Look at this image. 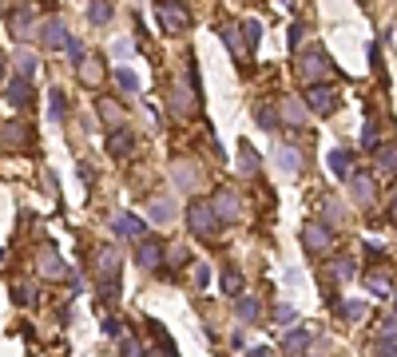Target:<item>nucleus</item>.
I'll use <instances>...</instances> for the list:
<instances>
[{
    "label": "nucleus",
    "mask_w": 397,
    "mask_h": 357,
    "mask_svg": "<svg viewBox=\"0 0 397 357\" xmlns=\"http://www.w3.org/2000/svg\"><path fill=\"white\" fill-rule=\"evenodd\" d=\"M40 270H44L48 278H68V266L60 262L56 250H44V254H40Z\"/></svg>",
    "instance_id": "nucleus-19"
},
{
    "label": "nucleus",
    "mask_w": 397,
    "mask_h": 357,
    "mask_svg": "<svg viewBox=\"0 0 397 357\" xmlns=\"http://www.w3.org/2000/svg\"><path fill=\"white\" fill-rule=\"evenodd\" d=\"M16 76H24V80L36 76V60H32L28 52H16Z\"/></svg>",
    "instance_id": "nucleus-31"
},
{
    "label": "nucleus",
    "mask_w": 397,
    "mask_h": 357,
    "mask_svg": "<svg viewBox=\"0 0 397 357\" xmlns=\"http://www.w3.org/2000/svg\"><path fill=\"white\" fill-rule=\"evenodd\" d=\"M135 262H139V270H155L159 262H163V243H159V238H139Z\"/></svg>",
    "instance_id": "nucleus-6"
},
{
    "label": "nucleus",
    "mask_w": 397,
    "mask_h": 357,
    "mask_svg": "<svg viewBox=\"0 0 397 357\" xmlns=\"http://www.w3.org/2000/svg\"><path fill=\"white\" fill-rule=\"evenodd\" d=\"M389 214H394V223H397V187H394V207H389Z\"/></svg>",
    "instance_id": "nucleus-46"
},
{
    "label": "nucleus",
    "mask_w": 397,
    "mask_h": 357,
    "mask_svg": "<svg viewBox=\"0 0 397 357\" xmlns=\"http://www.w3.org/2000/svg\"><path fill=\"white\" fill-rule=\"evenodd\" d=\"M99 274H104V278L119 274V254H115L111 246H108V250H99Z\"/></svg>",
    "instance_id": "nucleus-25"
},
{
    "label": "nucleus",
    "mask_w": 397,
    "mask_h": 357,
    "mask_svg": "<svg viewBox=\"0 0 397 357\" xmlns=\"http://www.w3.org/2000/svg\"><path fill=\"white\" fill-rule=\"evenodd\" d=\"M115 230H119V234H127V238H143L147 223H143V218H135V214H119V218H115Z\"/></svg>",
    "instance_id": "nucleus-18"
},
{
    "label": "nucleus",
    "mask_w": 397,
    "mask_h": 357,
    "mask_svg": "<svg viewBox=\"0 0 397 357\" xmlns=\"http://www.w3.org/2000/svg\"><path fill=\"white\" fill-rule=\"evenodd\" d=\"M4 99H8L12 108H32V80H24V76L8 80V92H4Z\"/></svg>",
    "instance_id": "nucleus-9"
},
{
    "label": "nucleus",
    "mask_w": 397,
    "mask_h": 357,
    "mask_svg": "<svg viewBox=\"0 0 397 357\" xmlns=\"http://www.w3.org/2000/svg\"><path fill=\"white\" fill-rule=\"evenodd\" d=\"M298 76L306 83H318L322 76H330V56H326L322 48H306L298 56Z\"/></svg>",
    "instance_id": "nucleus-3"
},
{
    "label": "nucleus",
    "mask_w": 397,
    "mask_h": 357,
    "mask_svg": "<svg viewBox=\"0 0 397 357\" xmlns=\"http://www.w3.org/2000/svg\"><path fill=\"white\" fill-rule=\"evenodd\" d=\"M330 274L338 278V282H346V278H354V258H338L330 266Z\"/></svg>",
    "instance_id": "nucleus-36"
},
{
    "label": "nucleus",
    "mask_w": 397,
    "mask_h": 357,
    "mask_svg": "<svg viewBox=\"0 0 397 357\" xmlns=\"http://www.w3.org/2000/svg\"><path fill=\"white\" fill-rule=\"evenodd\" d=\"M274 318H278V322H294V309H290V306H278V309H274Z\"/></svg>",
    "instance_id": "nucleus-45"
},
{
    "label": "nucleus",
    "mask_w": 397,
    "mask_h": 357,
    "mask_svg": "<svg viewBox=\"0 0 397 357\" xmlns=\"http://www.w3.org/2000/svg\"><path fill=\"white\" fill-rule=\"evenodd\" d=\"M238 318H242V322H258V309H262V306H258V298H238Z\"/></svg>",
    "instance_id": "nucleus-27"
},
{
    "label": "nucleus",
    "mask_w": 397,
    "mask_h": 357,
    "mask_svg": "<svg viewBox=\"0 0 397 357\" xmlns=\"http://www.w3.org/2000/svg\"><path fill=\"white\" fill-rule=\"evenodd\" d=\"M108 151L115 155V159H127V155L135 151V131H131V127H115L108 135Z\"/></svg>",
    "instance_id": "nucleus-8"
},
{
    "label": "nucleus",
    "mask_w": 397,
    "mask_h": 357,
    "mask_svg": "<svg viewBox=\"0 0 397 357\" xmlns=\"http://www.w3.org/2000/svg\"><path fill=\"white\" fill-rule=\"evenodd\" d=\"M187 227L199 234V238H215L222 230V218H219V211L211 207V203H203V198H195L187 207Z\"/></svg>",
    "instance_id": "nucleus-1"
},
{
    "label": "nucleus",
    "mask_w": 397,
    "mask_h": 357,
    "mask_svg": "<svg viewBox=\"0 0 397 357\" xmlns=\"http://www.w3.org/2000/svg\"><path fill=\"white\" fill-rule=\"evenodd\" d=\"M115 80H119L124 92H139V80H135V72H131V68H115Z\"/></svg>",
    "instance_id": "nucleus-34"
},
{
    "label": "nucleus",
    "mask_w": 397,
    "mask_h": 357,
    "mask_svg": "<svg viewBox=\"0 0 397 357\" xmlns=\"http://www.w3.org/2000/svg\"><path fill=\"white\" fill-rule=\"evenodd\" d=\"M278 4H282V8H294V0H278Z\"/></svg>",
    "instance_id": "nucleus-48"
},
{
    "label": "nucleus",
    "mask_w": 397,
    "mask_h": 357,
    "mask_svg": "<svg viewBox=\"0 0 397 357\" xmlns=\"http://www.w3.org/2000/svg\"><path fill=\"white\" fill-rule=\"evenodd\" d=\"M8 28H12V36H20V40H28V36H32V12H28V4H16V12L8 17Z\"/></svg>",
    "instance_id": "nucleus-12"
},
{
    "label": "nucleus",
    "mask_w": 397,
    "mask_h": 357,
    "mask_svg": "<svg viewBox=\"0 0 397 357\" xmlns=\"http://www.w3.org/2000/svg\"><path fill=\"white\" fill-rule=\"evenodd\" d=\"M330 171H333V178H349V175H354V155H349L346 147L330 151Z\"/></svg>",
    "instance_id": "nucleus-15"
},
{
    "label": "nucleus",
    "mask_w": 397,
    "mask_h": 357,
    "mask_svg": "<svg viewBox=\"0 0 397 357\" xmlns=\"http://www.w3.org/2000/svg\"><path fill=\"white\" fill-rule=\"evenodd\" d=\"M302 36H306V28H302V24H294V28H290V48H298Z\"/></svg>",
    "instance_id": "nucleus-42"
},
{
    "label": "nucleus",
    "mask_w": 397,
    "mask_h": 357,
    "mask_svg": "<svg viewBox=\"0 0 397 357\" xmlns=\"http://www.w3.org/2000/svg\"><path fill=\"white\" fill-rule=\"evenodd\" d=\"M378 349H381V354H397V318H389V322L381 325Z\"/></svg>",
    "instance_id": "nucleus-20"
},
{
    "label": "nucleus",
    "mask_w": 397,
    "mask_h": 357,
    "mask_svg": "<svg viewBox=\"0 0 397 357\" xmlns=\"http://www.w3.org/2000/svg\"><path fill=\"white\" fill-rule=\"evenodd\" d=\"M222 290L235 294V298H238V290H242V274H238L235 266H226V270H222Z\"/></svg>",
    "instance_id": "nucleus-29"
},
{
    "label": "nucleus",
    "mask_w": 397,
    "mask_h": 357,
    "mask_svg": "<svg viewBox=\"0 0 397 357\" xmlns=\"http://www.w3.org/2000/svg\"><path fill=\"white\" fill-rule=\"evenodd\" d=\"M4 143H8V147H24V143H32L28 127H24V123H8V127H4Z\"/></svg>",
    "instance_id": "nucleus-24"
},
{
    "label": "nucleus",
    "mask_w": 397,
    "mask_h": 357,
    "mask_svg": "<svg viewBox=\"0 0 397 357\" xmlns=\"http://www.w3.org/2000/svg\"><path fill=\"white\" fill-rule=\"evenodd\" d=\"M338 88H330V83H314V88H310V92H306V108H310V112L314 115H330L333 108H338Z\"/></svg>",
    "instance_id": "nucleus-5"
},
{
    "label": "nucleus",
    "mask_w": 397,
    "mask_h": 357,
    "mask_svg": "<svg viewBox=\"0 0 397 357\" xmlns=\"http://www.w3.org/2000/svg\"><path fill=\"white\" fill-rule=\"evenodd\" d=\"M242 32H246V44L258 48V40H262V24H258V20H246V24H242Z\"/></svg>",
    "instance_id": "nucleus-37"
},
{
    "label": "nucleus",
    "mask_w": 397,
    "mask_h": 357,
    "mask_svg": "<svg viewBox=\"0 0 397 357\" xmlns=\"http://www.w3.org/2000/svg\"><path fill=\"white\" fill-rule=\"evenodd\" d=\"M171 203H167V198H155V203H151V218H155V223H171Z\"/></svg>",
    "instance_id": "nucleus-35"
},
{
    "label": "nucleus",
    "mask_w": 397,
    "mask_h": 357,
    "mask_svg": "<svg viewBox=\"0 0 397 357\" xmlns=\"http://www.w3.org/2000/svg\"><path fill=\"white\" fill-rule=\"evenodd\" d=\"M282 119L290 127H302V119H306V108H302L298 99H282Z\"/></svg>",
    "instance_id": "nucleus-23"
},
{
    "label": "nucleus",
    "mask_w": 397,
    "mask_h": 357,
    "mask_svg": "<svg viewBox=\"0 0 397 357\" xmlns=\"http://www.w3.org/2000/svg\"><path fill=\"white\" fill-rule=\"evenodd\" d=\"M99 112H104L108 123H111V119H119V108H115V103H99Z\"/></svg>",
    "instance_id": "nucleus-43"
},
{
    "label": "nucleus",
    "mask_w": 397,
    "mask_h": 357,
    "mask_svg": "<svg viewBox=\"0 0 397 357\" xmlns=\"http://www.w3.org/2000/svg\"><path fill=\"white\" fill-rule=\"evenodd\" d=\"M365 290L374 294V298H389V294H394V282H389L385 270H369V274H365Z\"/></svg>",
    "instance_id": "nucleus-14"
},
{
    "label": "nucleus",
    "mask_w": 397,
    "mask_h": 357,
    "mask_svg": "<svg viewBox=\"0 0 397 357\" xmlns=\"http://www.w3.org/2000/svg\"><path fill=\"white\" fill-rule=\"evenodd\" d=\"M274 159H278V167H282L286 175H298V167H302V151L298 147H278V151H274Z\"/></svg>",
    "instance_id": "nucleus-16"
},
{
    "label": "nucleus",
    "mask_w": 397,
    "mask_h": 357,
    "mask_svg": "<svg viewBox=\"0 0 397 357\" xmlns=\"http://www.w3.org/2000/svg\"><path fill=\"white\" fill-rule=\"evenodd\" d=\"M155 12H159V24H163V32L179 36V32H187V28H191V12L183 8V4H179V0H159Z\"/></svg>",
    "instance_id": "nucleus-2"
},
{
    "label": "nucleus",
    "mask_w": 397,
    "mask_h": 357,
    "mask_svg": "<svg viewBox=\"0 0 397 357\" xmlns=\"http://www.w3.org/2000/svg\"><path fill=\"white\" fill-rule=\"evenodd\" d=\"M349 191H354V198L362 207H374V198H378V187H374L369 175H349Z\"/></svg>",
    "instance_id": "nucleus-10"
},
{
    "label": "nucleus",
    "mask_w": 397,
    "mask_h": 357,
    "mask_svg": "<svg viewBox=\"0 0 397 357\" xmlns=\"http://www.w3.org/2000/svg\"><path fill=\"white\" fill-rule=\"evenodd\" d=\"M374 163H378V171L394 175L397 171V143H378L374 147Z\"/></svg>",
    "instance_id": "nucleus-13"
},
{
    "label": "nucleus",
    "mask_w": 397,
    "mask_h": 357,
    "mask_svg": "<svg viewBox=\"0 0 397 357\" xmlns=\"http://www.w3.org/2000/svg\"><path fill=\"white\" fill-rule=\"evenodd\" d=\"M302 246L310 254H326L333 246V227H322V223H302Z\"/></svg>",
    "instance_id": "nucleus-4"
},
{
    "label": "nucleus",
    "mask_w": 397,
    "mask_h": 357,
    "mask_svg": "<svg viewBox=\"0 0 397 357\" xmlns=\"http://www.w3.org/2000/svg\"><path fill=\"white\" fill-rule=\"evenodd\" d=\"M104 334H108V338H119L124 329H119V322H115V318H108V322H104Z\"/></svg>",
    "instance_id": "nucleus-44"
},
{
    "label": "nucleus",
    "mask_w": 397,
    "mask_h": 357,
    "mask_svg": "<svg viewBox=\"0 0 397 357\" xmlns=\"http://www.w3.org/2000/svg\"><path fill=\"white\" fill-rule=\"evenodd\" d=\"M362 143H365V151L374 155V147H378V123H365V131H362Z\"/></svg>",
    "instance_id": "nucleus-39"
},
{
    "label": "nucleus",
    "mask_w": 397,
    "mask_h": 357,
    "mask_svg": "<svg viewBox=\"0 0 397 357\" xmlns=\"http://www.w3.org/2000/svg\"><path fill=\"white\" fill-rule=\"evenodd\" d=\"M147 329H151V338L159 341V349H163V354H175V341L167 338V329H163V325H159V322H147Z\"/></svg>",
    "instance_id": "nucleus-30"
},
{
    "label": "nucleus",
    "mask_w": 397,
    "mask_h": 357,
    "mask_svg": "<svg viewBox=\"0 0 397 357\" xmlns=\"http://www.w3.org/2000/svg\"><path fill=\"white\" fill-rule=\"evenodd\" d=\"M36 36H40V44L44 48H64V40H68V32H64V20L60 17H48L40 28H36Z\"/></svg>",
    "instance_id": "nucleus-7"
},
{
    "label": "nucleus",
    "mask_w": 397,
    "mask_h": 357,
    "mask_svg": "<svg viewBox=\"0 0 397 357\" xmlns=\"http://www.w3.org/2000/svg\"><path fill=\"white\" fill-rule=\"evenodd\" d=\"M254 119H258V127H267V131L278 127V115H274V108H267V103H262V108H254Z\"/></svg>",
    "instance_id": "nucleus-33"
},
{
    "label": "nucleus",
    "mask_w": 397,
    "mask_h": 357,
    "mask_svg": "<svg viewBox=\"0 0 397 357\" xmlns=\"http://www.w3.org/2000/svg\"><path fill=\"white\" fill-rule=\"evenodd\" d=\"M48 108H52V119L64 123V112H68V108H64V92H60V88H52V92H48Z\"/></svg>",
    "instance_id": "nucleus-28"
},
{
    "label": "nucleus",
    "mask_w": 397,
    "mask_h": 357,
    "mask_svg": "<svg viewBox=\"0 0 397 357\" xmlns=\"http://www.w3.org/2000/svg\"><path fill=\"white\" fill-rule=\"evenodd\" d=\"M362 314H365V306H362V302H346V306H342V318H349V322H358Z\"/></svg>",
    "instance_id": "nucleus-40"
},
{
    "label": "nucleus",
    "mask_w": 397,
    "mask_h": 357,
    "mask_svg": "<svg viewBox=\"0 0 397 357\" xmlns=\"http://www.w3.org/2000/svg\"><path fill=\"white\" fill-rule=\"evenodd\" d=\"M211 207L219 211L222 223H235V218H238V195H235V191H226V187L215 195V203H211Z\"/></svg>",
    "instance_id": "nucleus-11"
},
{
    "label": "nucleus",
    "mask_w": 397,
    "mask_h": 357,
    "mask_svg": "<svg viewBox=\"0 0 397 357\" xmlns=\"http://www.w3.org/2000/svg\"><path fill=\"white\" fill-rule=\"evenodd\" d=\"M310 338H314V334H310L306 325H298V329H286V338H282V349H286V354H302V349L310 345Z\"/></svg>",
    "instance_id": "nucleus-17"
},
{
    "label": "nucleus",
    "mask_w": 397,
    "mask_h": 357,
    "mask_svg": "<svg viewBox=\"0 0 397 357\" xmlns=\"http://www.w3.org/2000/svg\"><path fill=\"white\" fill-rule=\"evenodd\" d=\"M88 20H92V24H111V4H108V0H92Z\"/></svg>",
    "instance_id": "nucleus-26"
},
{
    "label": "nucleus",
    "mask_w": 397,
    "mask_h": 357,
    "mask_svg": "<svg viewBox=\"0 0 397 357\" xmlns=\"http://www.w3.org/2000/svg\"><path fill=\"white\" fill-rule=\"evenodd\" d=\"M4 64H8V60H4V52H0V80H4Z\"/></svg>",
    "instance_id": "nucleus-47"
},
{
    "label": "nucleus",
    "mask_w": 397,
    "mask_h": 357,
    "mask_svg": "<svg viewBox=\"0 0 397 357\" xmlns=\"http://www.w3.org/2000/svg\"><path fill=\"white\" fill-rule=\"evenodd\" d=\"M64 48H68V56H72V64L79 68V60H84V44H79L76 36H68V40H64Z\"/></svg>",
    "instance_id": "nucleus-38"
},
{
    "label": "nucleus",
    "mask_w": 397,
    "mask_h": 357,
    "mask_svg": "<svg viewBox=\"0 0 397 357\" xmlns=\"http://www.w3.org/2000/svg\"><path fill=\"white\" fill-rule=\"evenodd\" d=\"M12 298L20 302V306H28V302H32V286H16V290H12Z\"/></svg>",
    "instance_id": "nucleus-41"
},
{
    "label": "nucleus",
    "mask_w": 397,
    "mask_h": 357,
    "mask_svg": "<svg viewBox=\"0 0 397 357\" xmlns=\"http://www.w3.org/2000/svg\"><path fill=\"white\" fill-rule=\"evenodd\" d=\"M222 40H226V48H231V56H235V60H242V56H246V48H251V44H246V36L238 40V28H222Z\"/></svg>",
    "instance_id": "nucleus-22"
},
{
    "label": "nucleus",
    "mask_w": 397,
    "mask_h": 357,
    "mask_svg": "<svg viewBox=\"0 0 397 357\" xmlns=\"http://www.w3.org/2000/svg\"><path fill=\"white\" fill-rule=\"evenodd\" d=\"M238 171L242 175H258V155L251 143H238Z\"/></svg>",
    "instance_id": "nucleus-21"
},
{
    "label": "nucleus",
    "mask_w": 397,
    "mask_h": 357,
    "mask_svg": "<svg viewBox=\"0 0 397 357\" xmlns=\"http://www.w3.org/2000/svg\"><path fill=\"white\" fill-rule=\"evenodd\" d=\"M99 68H104V64H99V60L92 56V60H84V72H79V68H76V72L84 76V83H92V88H95V83H99V76H104Z\"/></svg>",
    "instance_id": "nucleus-32"
}]
</instances>
